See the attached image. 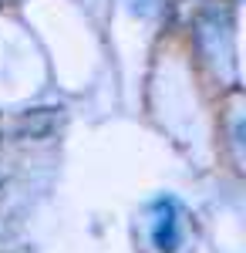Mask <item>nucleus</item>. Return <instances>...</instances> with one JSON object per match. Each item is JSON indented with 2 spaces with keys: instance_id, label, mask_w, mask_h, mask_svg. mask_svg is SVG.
<instances>
[{
  "instance_id": "nucleus-1",
  "label": "nucleus",
  "mask_w": 246,
  "mask_h": 253,
  "mask_svg": "<svg viewBox=\"0 0 246 253\" xmlns=\"http://www.w3.org/2000/svg\"><path fill=\"white\" fill-rule=\"evenodd\" d=\"M182 240V213L175 196H159L152 203V243L159 253H172Z\"/></svg>"
}]
</instances>
